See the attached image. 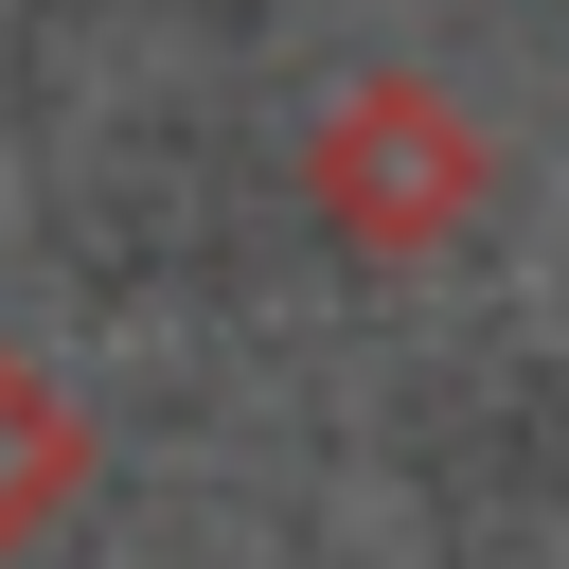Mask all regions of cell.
<instances>
[{
  "label": "cell",
  "mask_w": 569,
  "mask_h": 569,
  "mask_svg": "<svg viewBox=\"0 0 569 569\" xmlns=\"http://www.w3.org/2000/svg\"><path fill=\"white\" fill-rule=\"evenodd\" d=\"M89 462H107V445H89V409H71V391L0 338V551H36V533L89 498Z\"/></svg>",
  "instance_id": "cell-2"
},
{
  "label": "cell",
  "mask_w": 569,
  "mask_h": 569,
  "mask_svg": "<svg viewBox=\"0 0 569 569\" xmlns=\"http://www.w3.org/2000/svg\"><path fill=\"white\" fill-rule=\"evenodd\" d=\"M480 196H498V142H480V107L427 89V71H356V89L302 124V213H320L356 267H427V249H462Z\"/></svg>",
  "instance_id": "cell-1"
}]
</instances>
